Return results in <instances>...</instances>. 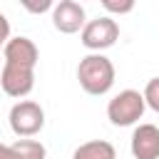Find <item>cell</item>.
<instances>
[{"mask_svg": "<svg viewBox=\"0 0 159 159\" xmlns=\"http://www.w3.org/2000/svg\"><path fill=\"white\" fill-rule=\"evenodd\" d=\"M2 65H17V67H30L35 70L37 60H40V50L37 45L25 37V35H17V37H10L2 47Z\"/></svg>", "mask_w": 159, "mask_h": 159, "instance_id": "obj_7", "label": "cell"}, {"mask_svg": "<svg viewBox=\"0 0 159 159\" xmlns=\"http://www.w3.org/2000/svg\"><path fill=\"white\" fill-rule=\"evenodd\" d=\"M0 159H22V154L12 144H2L0 142Z\"/></svg>", "mask_w": 159, "mask_h": 159, "instance_id": "obj_15", "label": "cell"}, {"mask_svg": "<svg viewBox=\"0 0 159 159\" xmlns=\"http://www.w3.org/2000/svg\"><path fill=\"white\" fill-rule=\"evenodd\" d=\"M12 147L22 154V159H47V149L37 139H17Z\"/></svg>", "mask_w": 159, "mask_h": 159, "instance_id": "obj_10", "label": "cell"}, {"mask_svg": "<svg viewBox=\"0 0 159 159\" xmlns=\"http://www.w3.org/2000/svg\"><path fill=\"white\" fill-rule=\"evenodd\" d=\"M117 40H119V25L109 15H102V17L89 20L82 27V32H80V42L87 50H92V52H102V50L112 47Z\"/></svg>", "mask_w": 159, "mask_h": 159, "instance_id": "obj_4", "label": "cell"}, {"mask_svg": "<svg viewBox=\"0 0 159 159\" xmlns=\"http://www.w3.org/2000/svg\"><path fill=\"white\" fill-rule=\"evenodd\" d=\"M52 25L57 32L62 35H75L82 32V27L87 25L84 20V7L77 0H60L57 5H52Z\"/></svg>", "mask_w": 159, "mask_h": 159, "instance_id": "obj_6", "label": "cell"}, {"mask_svg": "<svg viewBox=\"0 0 159 159\" xmlns=\"http://www.w3.org/2000/svg\"><path fill=\"white\" fill-rule=\"evenodd\" d=\"M7 40H10V20L0 12V52H2V47H5Z\"/></svg>", "mask_w": 159, "mask_h": 159, "instance_id": "obj_14", "label": "cell"}, {"mask_svg": "<svg viewBox=\"0 0 159 159\" xmlns=\"http://www.w3.org/2000/svg\"><path fill=\"white\" fill-rule=\"evenodd\" d=\"M142 97H144V104L159 114V77H152V80L144 84Z\"/></svg>", "mask_w": 159, "mask_h": 159, "instance_id": "obj_11", "label": "cell"}, {"mask_svg": "<svg viewBox=\"0 0 159 159\" xmlns=\"http://www.w3.org/2000/svg\"><path fill=\"white\" fill-rule=\"evenodd\" d=\"M129 149H132L134 159H159V127L157 124L134 127Z\"/></svg>", "mask_w": 159, "mask_h": 159, "instance_id": "obj_8", "label": "cell"}, {"mask_svg": "<svg viewBox=\"0 0 159 159\" xmlns=\"http://www.w3.org/2000/svg\"><path fill=\"white\" fill-rule=\"evenodd\" d=\"M77 80L80 87L92 94V97H102L112 89L114 84V65L107 55L102 52H89L87 57L80 60L77 65Z\"/></svg>", "mask_w": 159, "mask_h": 159, "instance_id": "obj_1", "label": "cell"}, {"mask_svg": "<svg viewBox=\"0 0 159 159\" xmlns=\"http://www.w3.org/2000/svg\"><path fill=\"white\" fill-rule=\"evenodd\" d=\"M72 159H117V149L107 139H92L75 149Z\"/></svg>", "mask_w": 159, "mask_h": 159, "instance_id": "obj_9", "label": "cell"}, {"mask_svg": "<svg viewBox=\"0 0 159 159\" xmlns=\"http://www.w3.org/2000/svg\"><path fill=\"white\" fill-rule=\"evenodd\" d=\"M0 87H2V92L7 97L22 99L35 87V70L17 67V65H2V70H0Z\"/></svg>", "mask_w": 159, "mask_h": 159, "instance_id": "obj_5", "label": "cell"}, {"mask_svg": "<svg viewBox=\"0 0 159 159\" xmlns=\"http://www.w3.org/2000/svg\"><path fill=\"white\" fill-rule=\"evenodd\" d=\"M22 7L30 10V12H45V10H52V2H50V0H40V2H30V0H25Z\"/></svg>", "mask_w": 159, "mask_h": 159, "instance_id": "obj_13", "label": "cell"}, {"mask_svg": "<svg viewBox=\"0 0 159 159\" xmlns=\"http://www.w3.org/2000/svg\"><path fill=\"white\" fill-rule=\"evenodd\" d=\"M7 122H10L12 134H17L20 139H30V137L42 132V127H45V109L35 99H20V102H15L10 107Z\"/></svg>", "mask_w": 159, "mask_h": 159, "instance_id": "obj_3", "label": "cell"}, {"mask_svg": "<svg viewBox=\"0 0 159 159\" xmlns=\"http://www.w3.org/2000/svg\"><path fill=\"white\" fill-rule=\"evenodd\" d=\"M144 97L139 89H122L107 102V119L114 127H132L144 117Z\"/></svg>", "mask_w": 159, "mask_h": 159, "instance_id": "obj_2", "label": "cell"}, {"mask_svg": "<svg viewBox=\"0 0 159 159\" xmlns=\"http://www.w3.org/2000/svg\"><path fill=\"white\" fill-rule=\"evenodd\" d=\"M102 7L107 10V12H112V15H127V12H132L134 10V2L132 0H102ZM109 15V17H112Z\"/></svg>", "mask_w": 159, "mask_h": 159, "instance_id": "obj_12", "label": "cell"}]
</instances>
